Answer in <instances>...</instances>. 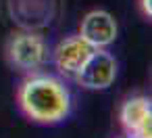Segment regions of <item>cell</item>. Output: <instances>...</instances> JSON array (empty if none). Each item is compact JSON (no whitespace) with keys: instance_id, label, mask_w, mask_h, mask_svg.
<instances>
[{"instance_id":"obj_1","label":"cell","mask_w":152,"mask_h":138,"mask_svg":"<svg viewBox=\"0 0 152 138\" xmlns=\"http://www.w3.org/2000/svg\"><path fill=\"white\" fill-rule=\"evenodd\" d=\"M19 105L27 117L40 123H56L71 109L69 90L50 75H31L19 88Z\"/></svg>"},{"instance_id":"obj_2","label":"cell","mask_w":152,"mask_h":138,"mask_svg":"<svg viewBox=\"0 0 152 138\" xmlns=\"http://www.w3.org/2000/svg\"><path fill=\"white\" fill-rule=\"evenodd\" d=\"M7 52H9V61L17 69H23V71H34L38 67H42L48 57L44 38L34 32H21V34L13 36Z\"/></svg>"},{"instance_id":"obj_3","label":"cell","mask_w":152,"mask_h":138,"mask_svg":"<svg viewBox=\"0 0 152 138\" xmlns=\"http://www.w3.org/2000/svg\"><path fill=\"white\" fill-rule=\"evenodd\" d=\"M115 77H117L115 57L104 48H94V52L88 57L81 69L73 75V80L88 90H104L115 82Z\"/></svg>"},{"instance_id":"obj_4","label":"cell","mask_w":152,"mask_h":138,"mask_svg":"<svg viewBox=\"0 0 152 138\" xmlns=\"http://www.w3.org/2000/svg\"><path fill=\"white\" fill-rule=\"evenodd\" d=\"M121 123L131 138H152V103L146 96H133L121 107Z\"/></svg>"},{"instance_id":"obj_5","label":"cell","mask_w":152,"mask_h":138,"mask_svg":"<svg viewBox=\"0 0 152 138\" xmlns=\"http://www.w3.org/2000/svg\"><path fill=\"white\" fill-rule=\"evenodd\" d=\"M79 36L94 48H106L117 38V21L106 11H92L83 17Z\"/></svg>"},{"instance_id":"obj_6","label":"cell","mask_w":152,"mask_h":138,"mask_svg":"<svg viewBox=\"0 0 152 138\" xmlns=\"http://www.w3.org/2000/svg\"><path fill=\"white\" fill-rule=\"evenodd\" d=\"M94 52V46L88 44L81 36H71V38H65L56 50H54V63L58 67L61 73L73 77L81 65L88 61V57Z\"/></svg>"},{"instance_id":"obj_7","label":"cell","mask_w":152,"mask_h":138,"mask_svg":"<svg viewBox=\"0 0 152 138\" xmlns=\"http://www.w3.org/2000/svg\"><path fill=\"white\" fill-rule=\"evenodd\" d=\"M142 11H144L146 17L152 15V4H150V0H142Z\"/></svg>"},{"instance_id":"obj_8","label":"cell","mask_w":152,"mask_h":138,"mask_svg":"<svg viewBox=\"0 0 152 138\" xmlns=\"http://www.w3.org/2000/svg\"><path fill=\"white\" fill-rule=\"evenodd\" d=\"M125 138H131V136H125Z\"/></svg>"}]
</instances>
